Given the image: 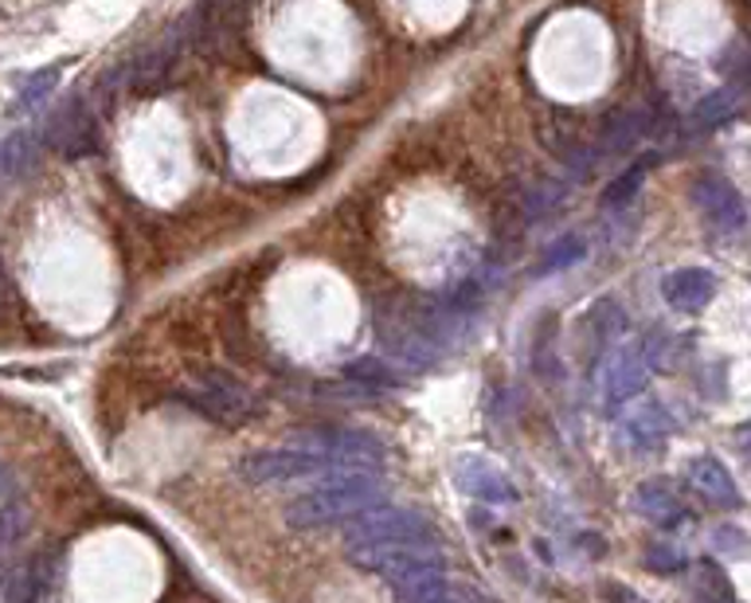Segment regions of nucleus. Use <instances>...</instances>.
<instances>
[{
    "instance_id": "1",
    "label": "nucleus",
    "mask_w": 751,
    "mask_h": 603,
    "mask_svg": "<svg viewBox=\"0 0 751 603\" xmlns=\"http://www.w3.org/2000/svg\"><path fill=\"white\" fill-rule=\"evenodd\" d=\"M388 502V487L380 474L368 470H349V474L322 478L313 490L290 498L282 517L290 529H333V525H349L372 505Z\"/></svg>"
},
{
    "instance_id": "2",
    "label": "nucleus",
    "mask_w": 751,
    "mask_h": 603,
    "mask_svg": "<svg viewBox=\"0 0 751 603\" xmlns=\"http://www.w3.org/2000/svg\"><path fill=\"white\" fill-rule=\"evenodd\" d=\"M365 470V462L329 455V450L310 447H274V450H250L239 462V478L250 487H278V482H305V478H333Z\"/></svg>"
},
{
    "instance_id": "3",
    "label": "nucleus",
    "mask_w": 751,
    "mask_h": 603,
    "mask_svg": "<svg viewBox=\"0 0 751 603\" xmlns=\"http://www.w3.org/2000/svg\"><path fill=\"white\" fill-rule=\"evenodd\" d=\"M180 397H184V404L197 407L200 415H208V420L227 424V427H243V424H250L255 415H262V400L255 397L239 377H232V372H224V369L204 372V377H200L192 388H184Z\"/></svg>"
},
{
    "instance_id": "4",
    "label": "nucleus",
    "mask_w": 751,
    "mask_h": 603,
    "mask_svg": "<svg viewBox=\"0 0 751 603\" xmlns=\"http://www.w3.org/2000/svg\"><path fill=\"white\" fill-rule=\"evenodd\" d=\"M345 529L349 549H372V545H419V540H438L435 525L412 510H395V505H372L360 517H352Z\"/></svg>"
},
{
    "instance_id": "5",
    "label": "nucleus",
    "mask_w": 751,
    "mask_h": 603,
    "mask_svg": "<svg viewBox=\"0 0 751 603\" xmlns=\"http://www.w3.org/2000/svg\"><path fill=\"white\" fill-rule=\"evenodd\" d=\"M349 560L360 572H375L388 584L415 572H447V552L438 540H419V545H372V549H349Z\"/></svg>"
},
{
    "instance_id": "6",
    "label": "nucleus",
    "mask_w": 751,
    "mask_h": 603,
    "mask_svg": "<svg viewBox=\"0 0 751 603\" xmlns=\"http://www.w3.org/2000/svg\"><path fill=\"white\" fill-rule=\"evenodd\" d=\"M693 204L700 208V216L713 232L720 235H740L743 224H748V204H743L740 189L732 180L720 177V172H700L693 180Z\"/></svg>"
},
{
    "instance_id": "7",
    "label": "nucleus",
    "mask_w": 751,
    "mask_h": 603,
    "mask_svg": "<svg viewBox=\"0 0 751 603\" xmlns=\"http://www.w3.org/2000/svg\"><path fill=\"white\" fill-rule=\"evenodd\" d=\"M650 372H653V360L646 342L618 345L607 357V365H603V407L618 412L626 400H635L646 388V380H650Z\"/></svg>"
},
{
    "instance_id": "8",
    "label": "nucleus",
    "mask_w": 751,
    "mask_h": 603,
    "mask_svg": "<svg viewBox=\"0 0 751 603\" xmlns=\"http://www.w3.org/2000/svg\"><path fill=\"white\" fill-rule=\"evenodd\" d=\"M685 478H688V487L697 490L705 502L720 505V510H740L743 505V494H740V487H736L732 470L716 459V455H697V459H688Z\"/></svg>"
},
{
    "instance_id": "9",
    "label": "nucleus",
    "mask_w": 751,
    "mask_h": 603,
    "mask_svg": "<svg viewBox=\"0 0 751 603\" xmlns=\"http://www.w3.org/2000/svg\"><path fill=\"white\" fill-rule=\"evenodd\" d=\"M716 287H720V282H716V275L708 267H681V270H673V275H665L662 294L673 310H681V314H700V310L716 298Z\"/></svg>"
},
{
    "instance_id": "10",
    "label": "nucleus",
    "mask_w": 751,
    "mask_h": 603,
    "mask_svg": "<svg viewBox=\"0 0 751 603\" xmlns=\"http://www.w3.org/2000/svg\"><path fill=\"white\" fill-rule=\"evenodd\" d=\"M52 142L59 145L67 157H87L94 154V145H99V126H94V114L82 110V102H71L67 110L55 114V126H52Z\"/></svg>"
},
{
    "instance_id": "11",
    "label": "nucleus",
    "mask_w": 751,
    "mask_h": 603,
    "mask_svg": "<svg viewBox=\"0 0 751 603\" xmlns=\"http://www.w3.org/2000/svg\"><path fill=\"white\" fill-rule=\"evenodd\" d=\"M455 478L466 494L482 498V502H517V490H513L509 478L501 474L497 467H490L485 459H478V455H470V459L458 462Z\"/></svg>"
},
{
    "instance_id": "12",
    "label": "nucleus",
    "mask_w": 751,
    "mask_h": 603,
    "mask_svg": "<svg viewBox=\"0 0 751 603\" xmlns=\"http://www.w3.org/2000/svg\"><path fill=\"white\" fill-rule=\"evenodd\" d=\"M635 505L638 514H646L650 522L665 525V529H673V525H681L685 517H693L685 510V502H681L677 487H670L665 478H650V482H642L635 494Z\"/></svg>"
},
{
    "instance_id": "13",
    "label": "nucleus",
    "mask_w": 751,
    "mask_h": 603,
    "mask_svg": "<svg viewBox=\"0 0 751 603\" xmlns=\"http://www.w3.org/2000/svg\"><path fill=\"white\" fill-rule=\"evenodd\" d=\"M623 432H626V443H630V447L662 450L665 439L673 435V420H670V412H665V407L650 404V407H642V412L630 415Z\"/></svg>"
},
{
    "instance_id": "14",
    "label": "nucleus",
    "mask_w": 751,
    "mask_h": 603,
    "mask_svg": "<svg viewBox=\"0 0 751 603\" xmlns=\"http://www.w3.org/2000/svg\"><path fill=\"white\" fill-rule=\"evenodd\" d=\"M52 584H55V557H36V560H27L16 577L9 580L4 600L9 603H36Z\"/></svg>"
},
{
    "instance_id": "15",
    "label": "nucleus",
    "mask_w": 751,
    "mask_h": 603,
    "mask_svg": "<svg viewBox=\"0 0 751 603\" xmlns=\"http://www.w3.org/2000/svg\"><path fill=\"white\" fill-rule=\"evenodd\" d=\"M736 114H740V90L736 87L713 90V94L700 99L697 110H693V130H716V126H725V122H732Z\"/></svg>"
},
{
    "instance_id": "16",
    "label": "nucleus",
    "mask_w": 751,
    "mask_h": 603,
    "mask_svg": "<svg viewBox=\"0 0 751 603\" xmlns=\"http://www.w3.org/2000/svg\"><path fill=\"white\" fill-rule=\"evenodd\" d=\"M646 134V114L642 110H618V114H610L607 122H603V145L607 149H615V154H623V149H630V145H638V137Z\"/></svg>"
},
{
    "instance_id": "17",
    "label": "nucleus",
    "mask_w": 751,
    "mask_h": 603,
    "mask_svg": "<svg viewBox=\"0 0 751 603\" xmlns=\"http://www.w3.org/2000/svg\"><path fill=\"white\" fill-rule=\"evenodd\" d=\"M345 377L357 380V384L368 388V392H372V388L380 392V388L400 384V377L388 369V360H375V357H360V360H352V365H345Z\"/></svg>"
},
{
    "instance_id": "18",
    "label": "nucleus",
    "mask_w": 751,
    "mask_h": 603,
    "mask_svg": "<svg viewBox=\"0 0 751 603\" xmlns=\"http://www.w3.org/2000/svg\"><path fill=\"white\" fill-rule=\"evenodd\" d=\"M642 180H646V161L630 165L623 177H615L607 185V192H603V204H607V208H623L626 200H635V192L642 189Z\"/></svg>"
},
{
    "instance_id": "19",
    "label": "nucleus",
    "mask_w": 751,
    "mask_h": 603,
    "mask_svg": "<svg viewBox=\"0 0 751 603\" xmlns=\"http://www.w3.org/2000/svg\"><path fill=\"white\" fill-rule=\"evenodd\" d=\"M583 239L580 235H563L560 244H552V252L540 259V267H537V275H556V270H563V267H572V263H580L583 259Z\"/></svg>"
},
{
    "instance_id": "20",
    "label": "nucleus",
    "mask_w": 751,
    "mask_h": 603,
    "mask_svg": "<svg viewBox=\"0 0 751 603\" xmlns=\"http://www.w3.org/2000/svg\"><path fill=\"white\" fill-rule=\"evenodd\" d=\"M646 565L658 568V572H681V568H688V560L681 557V552H673L670 545H653L650 557H646Z\"/></svg>"
},
{
    "instance_id": "21",
    "label": "nucleus",
    "mask_w": 751,
    "mask_h": 603,
    "mask_svg": "<svg viewBox=\"0 0 751 603\" xmlns=\"http://www.w3.org/2000/svg\"><path fill=\"white\" fill-rule=\"evenodd\" d=\"M55 79H59V67H47V71H40L36 79L27 82V90H24V102H40L47 94V90L55 87Z\"/></svg>"
},
{
    "instance_id": "22",
    "label": "nucleus",
    "mask_w": 751,
    "mask_h": 603,
    "mask_svg": "<svg viewBox=\"0 0 751 603\" xmlns=\"http://www.w3.org/2000/svg\"><path fill=\"white\" fill-rule=\"evenodd\" d=\"M603 600H610V603H650V600H642L638 592H630V588H618V584L603 588Z\"/></svg>"
},
{
    "instance_id": "23",
    "label": "nucleus",
    "mask_w": 751,
    "mask_h": 603,
    "mask_svg": "<svg viewBox=\"0 0 751 603\" xmlns=\"http://www.w3.org/2000/svg\"><path fill=\"white\" fill-rule=\"evenodd\" d=\"M427 603H485L482 595H474V592H458L455 584L447 588L442 595H435V600H427Z\"/></svg>"
}]
</instances>
